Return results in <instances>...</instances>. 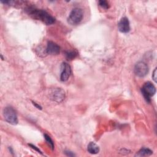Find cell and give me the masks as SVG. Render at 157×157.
Masks as SVG:
<instances>
[{
    "label": "cell",
    "mask_w": 157,
    "mask_h": 157,
    "mask_svg": "<svg viewBox=\"0 0 157 157\" xmlns=\"http://www.w3.org/2000/svg\"><path fill=\"white\" fill-rule=\"evenodd\" d=\"M27 13L32 18L40 20L47 25L55 23V18L43 9H38L34 7H28L26 9Z\"/></svg>",
    "instance_id": "cell-1"
},
{
    "label": "cell",
    "mask_w": 157,
    "mask_h": 157,
    "mask_svg": "<svg viewBox=\"0 0 157 157\" xmlns=\"http://www.w3.org/2000/svg\"><path fill=\"white\" fill-rule=\"evenodd\" d=\"M83 17V12L82 9L75 7L70 12L67 18V22L73 26L78 25L82 20Z\"/></svg>",
    "instance_id": "cell-2"
},
{
    "label": "cell",
    "mask_w": 157,
    "mask_h": 157,
    "mask_svg": "<svg viewBox=\"0 0 157 157\" xmlns=\"http://www.w3.org/2000/svg\"><path fill=\"white\" fill-rule=\"evenodd\" d=\"M142 94L145 100L150 103L151 102V97L156 93V88L154 85L150 82H147L144 83L141 88Z\"/></svg>",
    "instance_id": "cell-3"
},
{
    "label": "cell",
    "mask_w": 157,
    "mask_h": 157,
    "mask_svg": "<svg viewBox=\"0 0 157 157\" xmlns=\"http://www.w3.org/2000/svg\"><path fill=\"white\" fill-rule=\"evenodd\" d=\"M3 116L5 120L11 124L18 123V117L15 110L12 107H6L3 110Z\"/></svg>",
    "instance_id": "cell-4"
},
{
    "label": "cell",
    "mask_w": 157,
    "mask_h": 157,
    "mask_svg": "<svg viewBox=\"0 0 157 157\" xmlns=\"http://www.w3.org/2000/svg\"><path fill=\"white\" fill-rule=\"evenodd\" d=\"M148 72V65L144 61H139L134 66V73L139 77H145Z\"/></svg>",
    "instance_id": "cell-5"
},
{
    "label": "cell",
    "mask_w": 157,
    "mask_h": 157,
    "mask_svg": "<svg viewBox=\"0 0 157 157\" xmlns=\"http://www.w3.org/2000/svg\"><path fill=\"white\" fill-rule=\"evenodd\" d=\"M50 99L58 103L61 102L65 98V91L61 88H54L50 93Z\"/></svg>",
    "instance_id": "cell-6"
},
{
    "label": "cell",
    "mask_w": 157,
    "mask_h": 157,
    "mask_svg": "<svg viewBox=\"0 0 157 157\" xmlns=\"http://www.w3.org/2000/svg\"><path fill=\"white\" fill-rule=\"evenodd\" d=\"M71 74V68L67 63H63L61 64V72L60 74V80L62 82L67 80Z\"/></svg>",
    "instance_id": "cell-7"
},
{
    "label": "cell",
    "mask_w": 157,
    "mask_h": 157,
    "mask_svg": "<svg viewBox=\"0 0 157 157\" xmlns=\"http://www.w3.org/2000/svg\"><path fill=\"white\" fill-rule=\"evenodd\" d=\"M60 51L59 46L56 43L52 41H48L47 42L45 52L47 54L52 55H56L59 54Z\"/></svg>",
    "instance_id": "cell-8"
},
{
    "label": "cell",
    "mask_w": 157,
    "mask_h": 157,
    "mask_svg": "<svg viewBox=\"0 0 157 157\" xmlns=\"http://www.w3.org/2000/svg\"><path fill=\"white\" fill-rule=\"evenodd\" d=\"M118 30L123 33H127L130 31L129 21L128 18L123 17L118 23Z\"/></svg>",
    "instance_id": "cell-9"
},
{
    "label": "cell",
    "mask_w": 157,
    "mask_h": 157,
    "mask_svg": "<svg viewBox=\"0 0 157 157\" xmlns=\"http://www.w3.org/2000/svg\"><path fill=\"white\" fill-rule=\"evenodd\" d=\"M87 150L90 153L93 154V155H95V154H97V153H99V147L94 142H91L88 144V145L87 146Z\"/></svg>",
    "instance_id": "cell-10"
},
{
    "label": "cell",
    "mask_w": 157,
    "mask_h": 157,
    "mask_svg": "<svg viewBox=\"0 0 157 157\" xmlns=\"http://www.w3.org/2000/svg\"><path fill=\"white\" fill-rule=\"evenodd\" d=\"M153 153V151L148 148H141L136 155L137 156H148L151 155Z\"/></svg>",
    "instance_id": "cell-11"
},
{
    "label": "cell",
    "mask_w": 157,
    "mask_h": 157,
    "mask_svg": "<svg viewBox=\"0 0 157 157\" xmlns=\"http://www.w3.org/2000/svg\"><path fill=\"white\" fill-rule=\"evenodd\" d=\"M66 57L67 59L69 60H71L74 58H75L77 55V52L75 50H72V51H67L66 52Z\"/></svg>",
    "instance_id": "cell-12"
},
{
    "label": "cell",
    "mask_w": 157,
    "mask_h": 157,
    "mask_svg": "<svg viewBox=\"0 0 157 157\" xmlns=\"http://www.w3.org/2000/svg\"><path fill=\"white\" fill-rule=\"evenodd\" d=\"M44 136L45 141L47 142V143L48 144L49 147L51 148L52 150H53L55 148V145H54V142H53V140L51 139V137L48 135H47L46 134H45Z\"/></svg>",
    "instance_id": "cell-13"
},
{
    "label": "cell",
    "mask_w": 157,
    "mask_h": 157,
    "mask_svg": "<svg viewBox=\"0 0 157 157\" xmlns=\"http://www.w3.org/2000/svg\"><path fill=\"white\" fill-rule=\"evenodd\" d=\"M99 3V5L103 9H107L109 8V3L107 1H104V0H101V1H99L98 2Z\"/></svg>",
    "instance_id": "cell-14"
},
{
    "label": "cell",
    "mask_w": 157,
    "mask_h": 157,
    "mask_svg": "<svg viewBox=\"0 0 157 157\" xmlns=\"http://www.w3.org/2000/svg\"><path fill=\"white\" fill-rule=\"evenodd\" d=\"M29 146H30L32 148H33L34 150H35L36 151H37L38 153H40V154H42V152H41V151L37 148V147H36V146H34V145H32V144H29Z\"/></svg>",
    "instance_id": "cell-15"
},
{
    "label": "cell",
    "mask_w": 157,
    "mask_h": 157,
    "mask_svg": "<svg viewBox=\"0 0 157 157\" xmlns=\"http://www.w3.org/2000/svg\"><path fill=\"white\" fill-rule=\"evenodd\" d=\"M156 68L155 69L153 74H152V78L154 80V81L156 82Z\"/></svg>",
    "instance_id": "cell-16"
},
{
    "label": "cell",
    "mask_w": 157,
    "mask_h": 157,
    "mask_svg": "<svg viewBox=\"0 0 157 157\" xmlns=\"http://www.w3.org/2000/svg\"><path fill=\"white\" fill-rule=\"evenodd\" d=\"M32 102H33V104L37 109H42V107H41L40 105L37 104L36 102H34V101H32Z\"/></svg>",
    "instance_id": "cell-17"
},
{
    "label": "cell",
    "mask_w": 157,
    "mask_h": 157,
    "mask_svg": "<svg viewBox=\"0 0 157 157\" xmlns=\"http://www.w3.org/2000/svg\"><path fill=\"white\" fill-rule=\"evenodd\" d=\"M65 153H66L67 156H74V154L72 153V152L69 151H65Z\"/></svg>",
    "instance_id": "cell-18"
}]
</instances>
